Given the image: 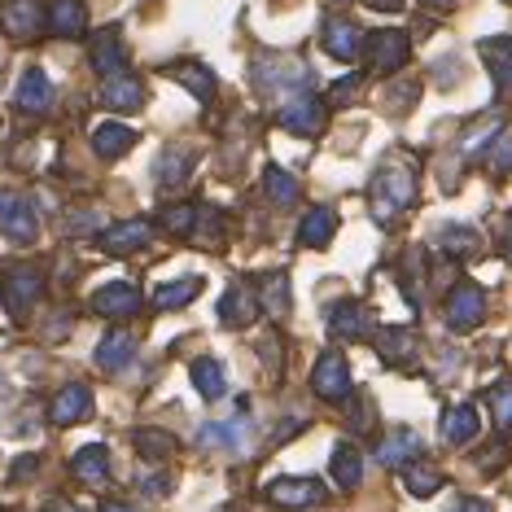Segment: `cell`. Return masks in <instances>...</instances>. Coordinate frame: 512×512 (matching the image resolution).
<instances>
[{
  "instance_id": "cell-1",
  "label": "cell",
  "mask_w": 512,
  "mask_h": 512,
  "mask_svg": "<svg viewBox=\"0 0 512 512\" xmlns=\"http://www.w3.org/2000/svg\"><path fill=\"white\" fill-rule=\"evenodd\" d=\"M416 202V171L407 158H386L368 184V206L377 224H394Z\"/></svg>"
},
{
  "instance_id": "cell-2",
  "label": "cell",
  "mask_w": 512,
  "mask_h": 512,
  "mask_svg": "<svg viewBox=\"0 0 512 512\" xmlns=\"http://www.w3.org/2000/svg\"><path fill=\"white\" fill-rule=\"evenodd\" d=\"M254 84L263 88V97H272V101H289V97H298V92H307L311 84V71H307V62H298V57H259L254 62Z\"/></svg>"
},
{
  "instance_id": "cell-3",
  "label": "cell",
  "mask_w": 512,
  "mask_h": 512,
  "mask_svg": "<svg viewBox=\"0 0 512 512\" xmlns=\"http://www.w3.org/2000/svg\"><path fill=\"white\" fill-rule=\"evenodd\" d=\"M44 294V272L40 267H27V263H18V267H9L5 276H0V302H5V311H9V320H27L31 316V307L40 302Z\"/></svg>"
},
{
  "instance_id": "cell-4",
  "label": "cell",
  "mask_w": 512,
  "mask_h": 512,
  "mask_svg": "<svg viewBox=\"0 0 512 512\" xmlns=\"http://www.w3.org/2000/svg\"><path fill=\"white\" fill-rule=\"evenodd\" d=\"M351 364H346L342 351H324L316 359V372H311V390L320 394L324 403H346L351 399Z\"/></svg>"
},
{
  "instance_id": "cell-5",
  "label": "cell",
  "mask_w": 512,
  "mask_h": 512,
  "mask_svg": "<svg viewBox=\"0 0 512 512\" xmlns=\"http://www.w3.org/2000/svg\"><path fill=\"white\" fill-rule=\"evenodd\" d=\"M0 232H5L14 246H31L40 232V215L31 206V197L22 193H0Z\"/></svg>"
},
{
  "instance_id": "cell-6",
  "label": "cell",
  "mask_w": 512,
  "mask_h": 512,
  "mask_svg": "<svg viewBox=\"0 0 512 512\" xmlns=\"http://www.w3.org/2000/svg\"><path fill=\"white\" fill-rule=\"evenodd\" d=\"M267 504L289 508V512L320 508L324 504V486L316 482V477H276V482L267 486Z\"/></svg>"
},
{
  "instance_id": "cell-7",
  "label": "cell",
  "mask_w": 512,
  "mask_h": 512,
  "mask_svg": "<svg viewBox=\"0 0 512 512\" xmlns=\"http://www.w3.org/2000/svg\"><path fill=\"white\" fill-rule=\"evenodd\" d=\"M276 123L285 127V132L294 136H316L324 127V101L311 97V92H298V97L281 101V114H276Z\"/></svg>"
},
{
  "instance_id": "cell-8",
  "label": "cell",
  "mask_w": 512,
  "mask_h": 512,
  "mask_svg": "<svg viewBox=\"0 0 512 512\" xmlns=\"http://www.w3.org/2000/svg\"><path fill=\"white\" fill-rule=\"evenodd\" d=\"M0 27H5L9 40H36L49 27V14H44L40 0H9L5 14H0Z\"/></svg>"
},
{
  "instance_id": "cell-9",
  "label": "cell",
  "mask_w": 512,
  "mask_h": 512,
  "mask_svg": "<svg viewBox=\"0 0 512 512\" xmlns=\"http://www.w3.org/2000/svg\"><path fill=\"white\" fill-rule=\"evenodd\" d=\"M486 316V294L473 281H460L447 294V324L451 329H477Z\"/></svg>"
},
{
  "instance_id": "cell-10",
  "label": "cell",
  "mask_w": 512,
  "mask_h": 512,
  "mask_svg": "<svg viewBox=\"0 0 512 512\" xmlns=\"http://www.w3.org/2000/svg\"><path fill=\"white\" fill-rule=\"evenodd\" d=\"M364 44H368V66L377 75H394L407 62V53H412L403 31H372V40H364Z\"/></svg>"
},
{
  "instance_id": "cell-11",
  "label": "cell",
  "mask_w": 512,
  "mask_h": 512,
  "mask_svg": "<svg viewBox=\"0 0 512 512\" xmlns=\"http://www.w3.org/2000/svg\"><path fill=\"white\" fill-rule=\"evenodd\" d=\"M92 416V390L88 386H79V381H71V386H62L53 394V403H49V421L57 429H71L79 421H88Z\"/></svg>"
},
{
  "instance_id": "cell-12",
  "label": "cell",
  "mask_w": 512,
  "mask_h": 512,
  "mask_svg": "<svg viewBox=\"0 0 512 512\" xmlns=\"http://www.w3.org/2000/svg\"><path fill=\"white\" fill-rule=\"evenodd\" d=\"M92 311L106 320H132L141 311V289L127 285V281H114V285H101L92 294Z\"/></svg>"
},
{
  "instance_id": "cell-13",
  "label": "cell",
  "mask_w": 512,
  "mask_h": 512,
  "mask_svg": "<svg viewBox=\"0 0 512 512\" xmlns=\"http://www.w3.org/2000/svg\"><path fill=\"white\" fill-rule=\"evenodd\" d=\"M149 241H154V224H149V219H127V224H114L101 232V250L114 254V259L145 250Z\"/></svg>"
},
{
  "instance_id": "cell-14",
  "label": "cell",
  "mask_w": 512,
  "mask_h": 512,
  "mask_svg": "<svg viewBox=\"0 0 512 512\" xmlns=\"http://www.w3.org/2000/svg\"><path fill=\"white\" fill-rule=\"evenodd\" d=\"M92 71H97L101 79L127 71V49L119 40V27H101L97 36H92Z\"/></svg>"
},
{
  "instance_id": "cell-15",
  "label": "cell",
  "mask_w": 512,
  "mask_h": 512,
  "mask_svg": "<svg viewBox=\"0 0 512 512\" xmlns=\"http://www.w3.org/2000/svg\"><path fill=\"white\" fill-rule=\"evenodd\" d=\"M329 329L337 337H346V342H364V337H372V316H368L364 302L346 298V302H337V307L329 311Z\"/></svg>"
},
{
  "instance_id": "cell-16",
  "label": "cell",
  "mask_w": 512,
  "mask_h": 512,
  "mask_svg": "<svg viewBox=\"0 0 512 512\" xmlns=\"http://www.w3.org/2000/svg\"><path fill=\"white\" fill-rule=\"evenodd\" d=\"M101 106L106 110H119V114H132V110H141L145 106V88H141V79H132V75H110V79H101Z\"/></svg>"
},
{
  "instance_id": "cell-17",
  "label": "cell",
  "mask_w": 512,
  "mask_h": 512,
  "mask_svg": "<svg viewBox=\"0 0 512 512\" xmlns=\"http://www.w3.org/2000/svg\"><path fill=\"white\" fill-rule=\"evenodd\" d=\"M71 473H75V482H84V486H92V491H101V486L110 482V451H106V442H88L84 451H75Z\"/></svg>"
},
{
  "instance_id": "cell-18",
  "label": "cell",
  "mask_w": 512,
  "mask_h": 512,
  "mask_svg": "<svg viewBox=\"0 0 512 512\" xmlns=\"http://www.w3.org/2000/svg\"><path fill=\"white\" fill-rule=\"evenodd\" d=\"M14 106H18L22 114H44V110L53 106V84H49V75H44L40 66H31V71L18 79Z\"/></svg>"
},
{
  "instance_id": "cell-19",
  "label": "cell",
  "mask_w": 512,
  "mask_h": 512,
  "mask_svg": "<svg viewBox=\"0 0 512 512\" xmlns=\"http://www.w3.org/2000/svg\"><path fill=\"white\" fill-rule=\"evenodd\" d=\"M320 40H324V49H329V57H337V62H355L359 44H364V36L355 31V22H346V18H324Z\"/></svg>"
},
{
  "instance_id": "cell-20",
  "label": "cell",
  "mask_w": 512,
  "mask_h": 512,
  "mask_svg": "<svg viewBox=\"0 0 512 512\" xmlns=\"http://www.w3.org/2000/svg\"><path fill=\"white\" fill-rule=\"evenodd\" d=\"M49 31L62 40H79L88 31V9L84 0H53L49 5Z\"/></svg>"
},
{
  "instance_id": "cell-21",
  "label": "cell",
  "mask_w": 512,
  "mask_h": 512,
  "mask_svg": "<svg viewBox=\"0 0 512 512\" xmlns=\"http://www.w3.org/2000/svg\"><path fill=\"white\" fill-rule=\"evenodd\" d=\"M259 302L250 298V289L246 285H228V294L219 298V320L232 324V329H250L254 320H259Z\"/></svg>"
},
{
  "instance_id": "cell-22",
  "label": "cell",
  "mask_w": 512,
  "mask_h": 512,
  "mask_svg": "<svg viewBox=\"0 0 512 512\" xmlns=\"http://www.w3.org/2000/svg\"><path fill=\"white\" fill-rule=\"evenodd\" d=\"M189 176H193V149H184V145L162 149L158 162H154V180L162 189H180Z\"/></svg>"
},
{
  "instance_id": "cell-23",
  "label": "cell",
  "mask_w": 512,
  "mask_h": 512,
  "mask_svg": "<svg viewBox=\"0 0 512 512\" xmlns=\"http://www.w3.org/2000/svg\"><path fill=\"white\" fill-rule=\"evenodd\" d=\"M477 53H482L486 71H491L495 88H512V40L508 36H495V40H482L477 44Z\"/></svg>"
},
{
  "instance_id": "cell-24",
  "label": "cell",
  "mask_w": 512,
  "mask_h": 512,
  "mask_svg": "<svg viewBox=\"0 0 512 512\" xmlns=\"http://www.w3.org/2000/svg\"><path fill=\"white\" fill-rule=\"evenodd\" d=\"M136 145V132L127 123H97L92 127V149H97V158H123L127 149Z\"/></svg>"
},
{
  "instance_id": "cell-25",
  "label": "cell",
  "mask_w": 512,
  "mask_h": 512,
  "mask_svg": "<svg viewBox=\"0 0 512 512\" xmlns=\"http://www.w3.org/2000/svg\"><path fill=\"white\" fill-rule=\"evenodd\" d=\"M333 232H337V215L329 211V206H311V211L302 215V224H298V241L302 246H311V250H320V246H329L333 241Z\"/></svg>"
},
{
  "instance_id": "cell-26",
  "label": "cell",
  "mask_w": 512,
  "mask_h": 512,
  "mask_svg": "<svg viewBox=\"0 0 512 512\" xmlns=\"http://www.w3.org/2000/svg\"><path fill=\"white\" fill-rule=\"evenodd\" d=\"M197 442H202V447H224V451H246L250 447V425H246V416H241L237 425H202L197 429Z\"/></svg>"
},
{
  "instance_id": "cell-27",
  "label": "cell",
  "mask_w": 512,
  "mask_h": 512,
  "mask_svg": "<svg viewBox=\"0 0 512 512\" xmlns=\"http://www.w3.org/2000/svg\"><path fill=\"white\" fill-rule=\"evenodd\" d=\"M289 276L281 272V267H272V272H263L259 276V307H267L276 320H285L289 316Z\"/></svg>"
},
{
  "instance_id": "cell-28",
  "label": "cell",
  "mask_w": 512,
  "mask_h": 512,
  "mask_svg": "<svg viewBox=\"0 0 512 512\" xmlns=\"http://www.w3.org/2000/svg\"><path fill=\"white\" fill-rule=\"evenodd\" d=\"M416 456H421V442H416L412 429H394L377 447V464H386V469H403V464H412Z\"/></svg>"
},
{
  "instance_id": "cell-29",
  "label": "cell",
  "mask_w": 512,
  "mask_h": 512,
  "mask_svg": "<svg viewBox=\"0 0 512 512\" xmlns=\"http://www.w3.org/2000/svg\"><path fill=\"white\" fill-rule=\"evenodd\" d=\"M136 355V337L132 333H123V329H114V333H106L101 337V346H97V368H106V372H119V368H127V359Z\"/></svg>"
},
{
  "instance_id": "cell-30",
  "label": "cell",
  "mask_w": 512,
  "mask_h": 512,
  "mask_svg": "<svg viewBox=\"0 0 512 512\" xmlns=\"http://www.w3.org/2000/svg\"><path fill=\"white\" fill-rule=\"evenodd\" d=\"M329 469H333V482L342 486V491H355V486L364 482V456H359L351 442H337Z\"/></svg>"
},
{
  "instance_id": "cell-31",
  "label": "cell",
  "mask_w": 512,
  "mask_h": 512,
  "mask_svg": "<svg viewBox=\"0 0 512 512\" xmlns=\"http://www.w3.org/2000/svg\"><path fill=\"white\" fill-rule=\"evenodd\" d=\"M434 246H438L442 254L469 259V254L482 250V237H477V228H469V224H442V228H438V237H434Z\"/></svg>"
},
{
  "instance_id": "cell-32",
  "label": "cell",
  "mask_w": 512,
  "mask_h": 512,
  "mask_svg": "<svg viewBox=\"0 0 512 512\" xmlns=\"http://www.w3.org/2000/svg\"><path fill=\"white\" fill-rule=\"evenodd\" d=\"M477 429H482V421H477V407L469 403L447 407V416H442V438L447 442H473Z\"/></svg>"
},
{
  "instance_id": "cell-33",
  "label": "cell",
  "mask_w": 512,
  "mask_h": 512,
  "mask_svg": "<svg viewBox=\"0 0 512 512\" xmlns=\"http://www.w3.org/2000/svg\"><path fill=\"white\" fill-rule=\"evenodd\" d=\"M263 193L272 206H294L298 202V180L289 176L285 167H276V162H267L263 167Z\"/></svg>"
},
{
  "instance_id": "cell-34",
  "label": "cell",
  "mask_w": 512,
  "mask_h": 512,
  "mask_svg": "<svg viewBox=\"0 0 512 512\" xmlns=\"http://www.w3.org/2000/svg\"><path fill=\"white\" fill-rule=\"evenodd\" d=\"M202 294V276H184V281H171V285H158L154 289V307L162 311H180Z\"/></svg>"
},
{
  "instance_id": "cell-35",
  "label": "cell",
  "mask_w": 512,
  "mask_h": 512,
  "mask_svg": "<svg viewBox=\"0 0 512 512\" xmlns=\"http://www.w3.org/2000/svg\"><path fill=\"white\" fill-rule=\"evenodd\" d=\"M372 342H377V351H381V359H386V364H407V359L416 355V337L407 333V329H381L377 337H372Z\"/></svg>"
},
{
  "instance_id": "cell-36",
  "label": "cell",
  "mask_w": 512,
  "mask_h": 512,
  "mask_svg": "<svg viewBox=\"0 0 512 512\" xmlns=\"http://www.w3.org/2000/svg\"><path fill=\"white\" fill-rule=\"evenodd\" d=\"M167 75L176 79V84L189 88L197 101H211V97H215V75L206 71V66H197V62H176Z\"/></svg>"
},
{
  "instance_id": "cell-37",
  "label": "cell",
  "mask_w": 512,
  "mask_h": 512,
  "mask_svg": "<svg viewBox=\"0 0 512 512\" xmlns=\"http://www.w3.org/2000/svg\"><path fill=\"white\" fill-rule=\"evenodd\" d=\"M403 486L416 499H429L442 486V473L434 469V464H425V460H412V464H403Z\"/></svg>"
},
{
  "instance_id": "cell-38",
  "label": "cell",
  "mask_w": 512,
  "mask_h": 512,
  "mask_svg": "<svg viewBox=\"0 0 512 512\" xmlns=\"http://www.w3.org/2000/svg\"><path fill=\"white\" fill-rule=\"evenodd\" d=\"M189 377H193V386H197V394H202V399L215 403L219 394H224V368H219L215 359H197Z\"/></svg>"
},
{
  "instance_id": "cell-39",
  "label": "cell",
  "mask_w": 512,
  "mask_h": 512,
  "mask_svg": "<svg viewBox=\"0 0 512 512\" xmlns=\"http://www.w3.org/2000/svg\"><path fill=\"white\" fill-rule=\"evenodd\" d=\"M486 403H491V416L499 429H512V377L495 381L491 394H486Z\"/></svg>"
},
{
  "instance_id": "cell-40",
  "label": "cell",
  "mask_w": 512,
  "mask_h": 512,
  "mask_svg": "<svg viewBox=\"0 0 512 512\" xmlns=\"http://www.w3.org/2000/svg\"><path fill=\"white\" fill-rule=\"evenodd\" d=\"M132 442H136V451H141L145 460H162V456H171V434H162V429H136Z\"/></svg>"
},
{
  "instance_id": "cell-41",
  "label": "cell",
  "mask_w": 512,
  "mask_h": 512,
  "mask_svg": "<svg viewBox=\"0 0 512 512\" xmlns=\"http://www.w3.org/2000/svg\"><path fill=\"white\" fill-rule=\"evenodd\" d=\"M486 167H491V176H508L512 171V132H499L491 154H486Z\"/></svg>"
},
{
  "instance_id": "cell-42",
  "label": "cell",
  "mask_w": 512,
  "mask_h": 512,
  "mask_svg": "<svg viewBox=\"0 0 512 512\" xmlns=\"http://www.w3.org/2000/svg\"><path fill=\"white\" fill-rule=\"evenodd\" d=\"M197 211H202L197 202H189V206H171V211H162V224H167L171 232H193V228H197Z\"/></svg>"
},
{
  "instance_id": "cell-43",
  "label": "cell",
  "mask_w": 512,
  "mask_h": 512,
  "mask_svg": "<svg viewBox=\"0 0 512 512\" xmlns=\"http://www.w3.org/2000/svg\"><path fill=\"white\" fill-rule=\"evenodd\" d=\"M136 486H141V495H149V499H162V495H171V477H167V473H145V477H141V482H136Z\"/></svg>"
},
{
  "instance_id": "cell-44",
  "label": "cell",
  "mask_w": 512,
  "mask_h": 512,
  "mask_svg": "<svg viewBox=\"0 0 512 512\" xmlns=\"http://www.w3.org/2000/svg\"><path fill=\"white\" fill-rule=\"evenodd\" d=\"M31 473H40V456H18L9 464V477H14V482H31Z\"/></svg>"
},
{
  "instance_id": "cell-45",
  "label": "cell",
  "mask_w": 512,
  "mask_h": 512,
  "mask_svg": "<svg viewBox=\"0 0 512 512\" xmlns=\"http://www.w3.org/2000/svg\"><path fill=\"white\" fill-rule=\"evenodd\" d=\"M92 228H101V219L92 215V211H79V215H71V237H88Z\"/></svg>"
},
{
  "instance_id": "cell-46",
  "label": "cell",
  "mask_w": 512,
  "mask_h": 512,
  "mask_svg": "<svg viewBox=\"0 0 512 512\" xmlns=\"http://www.w3.org/2000/svg\"><path fill=\"white\" fill-rule=\"evenodd\" d=\"M355 92H359V75L342 79V84H333V101H337V106H346V101H355Z\"/></svg>"
},
{
  "instance_id": "cell-47",
  "label": "cell",
  "mask_w": 512,
  "mask_h": 512,
  "mask_svg": "<svg viewBox=\"0 0 512 512\" xmlns=\"http://www.w3.org/2000/svg\"><path fill=\"white\" fill-rule=\"evenodd\" d=\"M451 512H491V504H486V499H460Z\"/></svg>"
},
{
  "instance_id": "cell-48",
  "label": "cell",
  "mask_w": 512,
  "mask_h": 512,
  "mask_svg": "<svg viewBox=\"0 0 512 512\" xmlns=\"http://www.w3.org/2000/svg\"><path fill=\"white\" fill-rule=\"evenodd\" d=\"M44 512H84V508H75L71 499H49V504H44Z\"/></svg>"
},
{
  "instance_id": "cell-49",
  "label": "cell",
  "mask_w": 512,
  "mask_h": 512,
  "mask_svg": "<svg viewBox=\"0 0 512 512\" xmlns=\"http://www.w3.org/2000/svg\"><path fill=\"white\" fill-rule=\"evenodd\" d=\"M372 9H381V14H399L403 9V0H368Z\"/></svg>"
},
{
  "instance_id": "cell-50",
  "label": "cell",
  "mask_w": 512,
  "mask_h": 512,
  "mask_svg": "<svg viewBox=\"0 0 512 512\" xmlns=\"http://www.w3.org/2000/svg\"><path fill=\"white\" fill-rule=\"evenodd\" d=\"M425 5H429V9H451L456 0H425Z\"/></svg>"
},
{
  "instance_id": "cell-51",
  "label": "cell",
  "mask_w": 512,
  "mask_h": 512,
  "mask_svg": "<svg viewBox=\"0 0 512 512\" xmlns=\"http://www.w3.org/2000/svg\"><path fill=\"white\" fill-rule=\"evenodd\" d=\"M504 246H508V254H512V219L504 224Z\"/></svg>"
},
{
  "instance_id": "cell-52",
  "label": "cell",
  "mask_w": 512,
  "mask_h": 512,
  "mask_svg": "<svg viewBox=\"0 0 512 512\" xmlns=\"http://www.w3.org/2000/svg\"><path fill=\"white\" fill-rule=\"evenodd\" d=\"M101 512H136V508H127V504H106Z\"/></svg>"
},
{
  "instance_id": "cell-53",
  "label": "cell",
  "mask_w": 512,
  "mask_h": 512,
  "mask_svg": "<svg viewBox=\"0 0 512 512\" xmlns=\"http://www.w3.org/2000/svg\"><path fill=\"white\" fill-rule=\"evenodd\" d=\"M508 5H512V0H508Z\"/></svg>"
}]
</instances>
